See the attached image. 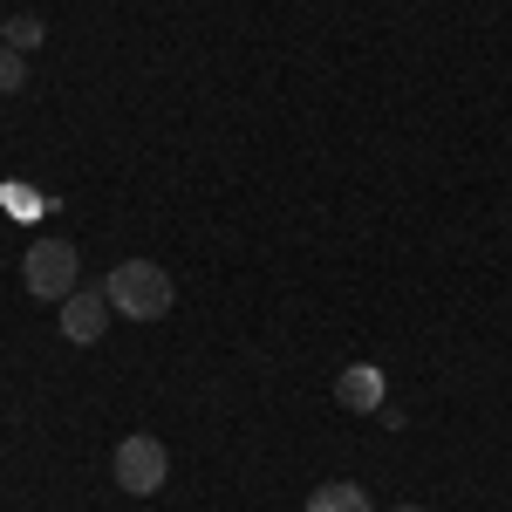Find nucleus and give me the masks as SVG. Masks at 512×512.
Returning a JSON list of instances; mask_svg holds the SVG:
<instances>
[{
    "label": "nucleus",
    "mask_w": 512,
    "mask_h": 512,
    "mask_svg": "<svg viewBox=\"0 0 512 512\" xmlns=\"http://www.w3.org/2000/svg\"><path fill=\"white\" fill-rule=\"evenodd\" d=\"M21 287H28L35 301H69V294L82 287V253L69 246V239H41V246H28Z\"/></svg>",
    "instance_id": "nucleus-2"
},
{
    "label": "nucleus",
    "mask_w": 512,
    "mask_h": 512,
    "mask_svg": "<svg viewBox=\"0 0 512 512\" xmlns=\"http://www.w3.org/2000/svg\"><path fill=\"white\" fill-rule=\"evenodd\" d=\"M21 89H28V55L0 48V96H21Z\"/></svg>",
    "instance_id": "nucleus-7"
},
{
    "label": "nucleus",
    "mask_w": 512,
    "mask_h": 512,
    "mask_svg": "<svg viewBox=\"0 0 512 512\" xmlns=\"http://www.w3.org/2000/svg\"><path fill=\"white\" fill-rule=\"evenodd\" d=\"M103 294H110V308L130 321H164L171 315V274H164L158 260H117L110 280H103Z\"/></svg>",
    "instance_id": "nucleus-1"
},
{
    "label": "nucleus",
    "mask_w": 512,
    "mask_h": 512,
    "mask_svg": "<svg viewBox=\"0 0 512 512\" xmlns=\"http://www.w3.org/2000/svg\"><path fill=\"white\" fill-rule=\"evenodd\" d=\"M41 35H48V28H41V14H21V21H7V48H14V55H28Z\"/></svg>",
    "instance_id": "nucleus-8"
},
{
    "label": "nucleus",
    "mask_w": 512,
    "mask_h": 512,
    "mask_svg": "<svg viewBox=\"0 0 512 512\" xmlns=\"http://www.w3.org/2000/svg\"><path fill=\"white\" fill-rule=\"evenodd\" d=\"M383 390H390V383H383L376 362H355V369L335 376V403H342V410H383Z\"/></svg>",
    "instance_id": "nucleus-5"
},
{
    "label": "nucleus",
    "mask_w": 512,
    "mask_h": 512,
    "mask_svg": "<svg viewBox=\"0 0 512 512\" xmlns=\"http://www.w3.org/2000/svg\"><path fill=\"white\" fill-rule=\"evenodd\" d=\"M390 512H424V506H390Z\"/></svg>",
    "instance_id": "nucleus-9"
},
{
    "label": "nucleus",
    "mask_w": 512,
    "mask_h": 512,
    "mask_svg": "<svg viewBox=\"0 0 512 512\" xmlns=\"http://www.w3.org/2000/svg\"><path fill=\"white\" fill-rule=\"evenodd\" d=\"M164 478H171V451L151 431H130L117 444V485L130 499H151V492H164Z\"/></svg>",
    "instance_id": "nucleus-3"
},
{
    "label": "nucleus",
    "mask_w": 512,
    "mask_h": 512,
    "mask_svg": "<svg viewBox=\"0 0 512 512\" xmlns=\"http://www.w3.org/2000/svg\"><path fill=\"white\" fill-rule=\"evenodd\" d=\"M0 35H7V14H0Z\"/></svg>",
    "instance_id": "nucleus-10"
},
{
    "label": "nucleus",
    "mask_w": 512,
    "mask_h": 512,
    "mask_svg": "<svg viewBox=\"0 0 512 512\" xmlns=\"http://www.w3.org/2000/svg\"><path fill=\"white\" fill-rule=\"evenodd\" d=\"M308 512H376V506H369V492L355 478H328V485L308 492Z\"/></svg>",
    "instance_id": "nucleus-6"
},
{
    "label": "nucleus",
    "mask_w": 512,
    "mask_h": 512,
    "mask_svg": "<svg viewBox=\"0 0 512 512\" xmlns=\"http://www.w3.org/2000/svg\"><path fill=\"white\" fill-rule=\"evenodd\" d=\"M110 294L103 287H76L69 301H62V342H76V349H89V342H103V328H110Z\"/></svg>",
    "instance_id": "nucleus-4"
}]
</instances>
